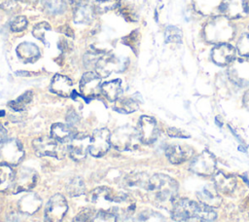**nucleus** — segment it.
I'll return each mask as SVG.
<instances>
[{
    "instance_id": "obj_1",
    "label": "nucleus",
    "mask_w": 249,
    "mask_h": 222,
    "mask_svg": "<svg viewBox=\"0 0 249 222\" xmlns=\"http://www.w3.org/2000/svg\"><path fill=\"white\" fill-rule=\"evenodd\" d=\"M150 200L159 206H172L178 193L177 182L165 174H154L149 177L146 190Z\"/></svg>"
},
{
    "instance_id": "obj_2",
    "label": "nucleus",
    "mask_w": 249,
    "mask_h": 222,
    "mask_svg": "<svg viewBox=\"0 0 249 222\" xmlns=\"http://www.w3.org/2000/svg\"><path fill=\"white\" fill-rule=\"evenodd\" d=\"M203 35L210 43L223 44L234 36V27L225 16H216L207 21Z\"/></svg>"
},
{
    "instance_id": "obj_3",
    "label": "nucleus",
    "mask_w": 249,
    "mask_h": 222,
    "mask_svg": "<svg viewBox=\"0 0 249 222\" xmlns=\"http://www.w3.org/2000/svg\"><path fill=\"white\" fill-rule=\"evenodd\" d=\"M24 157L21 143L14 138L0 142V166H18Z\"/></svg>"
},
{
    "instance_id": "obj_4",
    "label": "nucleus",
    "mask_w": 249,
    "mask_h": 222,
    "mask_svg": "<svg viewBox=\"0 0 249 222\" xmlns=\"http://www.w3.org/2000/svg\"><path fill=\"white\" fill-rule=\"evenodd\" d=\"M140 141L137 130L130 126H123L117 129L111 135V144L121 151L135 149Z\"/></svg>"
},
{
    "instance_id": "obj_5",
    "label": "nucleus",
    "mask_w": 249,
    "mask_h": 222,
    "mask_svg": "<svg viewBox=\"0 0 249 222\" xmlns=\"http://www.w3.org/2000/svg\"><path fill=\"white\" fill-rule=\"evenodd\" d=\"M127 60H122L112 54L101 55L94 63L96 73L100 77H107L112 72H121L125 69Z\"/></svg>"
},
{
    "instance_id": "obj_6",
    "label": "nucleus",
    "mask_w": 249,
    "mask_h": 222,
    "mask_svg": "<svg viewBox=\"0 0 249 222\" xmlns=\"http://www.w3.org/2000/svg\"><path fill=\"white\" fill-rule=\"evenodd\" d=\"M88 199L91 204L104 206L111 204L122 203L124 201H126L128 198L124 193L115 194L114 190H112L111 188L106 186H100L93 189L89 194Z\"/></svg>"
},
{
    "instance_id": "obj_7",
    "label": "nucleus",
    "mask_w": 249,
    "mask_h": 222,
    "mask_svg": "<svg viewBox=\"0 0 249 222\" xmlns=\"http://www.w3.org/2000/svg\"><path fill=\"white\" fill-rule=\"evenodd\" d=\"M68 209L66 199L61 194L53 195L45 207V222H61Z\"/></svg>"
},
{
    "instance_id": "obj_8",
    "label": "nucleus",
    "mask_w": 249,
    "mask_h": 222,
    "mask_svg": "<svg viewBox=\"0 0 249 222\" xmlns=\"http://www.w3.org/2000/svg\"><path fill=\"white\" fill-rule=\"evenodd\" d=\"M217 162L215 156L209 151H203L197 155L192 162L190 169L198 175L210 176L215 173Z\"/></svg>"
},
{
    "instance_id": "obj_9",
    "label": "nucleus",
    "mask_w": 249,
    "mask_h": 222,
    "mask_svg": "<svg viewBox=\"0 0 249 222\" xmlns=\"http://www.w3.org/2000/svg\"><path fill=\"white\" fill-rule=\"evenodd\" d=\"M111 145V133L108 129L95 130L90 136L89 153L93 157H102L109 150Z\"/></svg>"
},
{
    "instance_id": "obj_10",
    "label": "nucleus",
    "mask_w": 249,
    "mask_h": 222,
    "mask_svg": "<svg viewBox=\"0 0 249 222\" xmlns=\"http://www.w3.org/2000/svg\"><path fill=\"white\" fill-rule=\"evenodd\" d=\"M228 76L235 85L246 87L249 85V61L238 58L231 62L228 69Z\"/></svg>"
},
{
    "instance_id": "obj_11",
    "label": "nucleus",
    "mask_w": 249,
    "mask_h": 222,
    "mask_svg": "<svg viewBox=\"0 0 249 222\" xmlns=\"http://www.w3.org/2000/svg\"><path fill=\"white\" fill-rule=\"evenodd\" d=\"M198 203L189 199H178L171 206V216L177 222L196 217Z\"/></svg>"
},
{
    "instance_id": "obj_12",
    "label": "nucleus",
    "mask_w": 249,
    "mask_h": 222,
    "mask_svg": "<svg viewBox=\"0 0 249 222\" xmlns=\"http://www.w3.org/2000/svg\"><path fill=\"white\" fill-rule=\"evenodd\" d=\"M136 130L140 141L144 144H152L157 139L159 134L156 120L146 115L140 117Z\"/></svg>"
},
{
    "instance_id": "obj_13",
    "label": "nucleus",
    "mask_w": 249,
    "mask_h": 222,
    "mask_svg": "<svg viewBox=\"0 0 249 222\" xmlns=\"http://www.w3.org/2000/svg\"><path fill=\"white\" fill-rule=\"evenodd\" d=\"M60 144V142L52 136H41L32 142L33 149L38 156H51L54 158H59Z\"/></svg>"
},
{
    "instance_id": "obj_14",
    "label": "nucleus",
    "mask_w": 249,
    "mask_h": 222,
    "mask_svg": "<svg viewBox=\"0 0 249 222\" xmlns=\"http://www.w3.org/2000/svg\"><path fill=\"white\" fill-rule=\"evenodd\" d=\"M80 92L85 98H93L101 92V77L94 72H86L80 81Z\"/></svg>"
},
{
    "instance_id": "obj_15",
    "label": "nucleus",
    "mask_w": 249,
    "mask_h": 222,
    "mask_svg": "<svg viewBox=\"0 0 249 222\" xmlns=\"http://www.w3.org/2000/svg\"><path fill=\"white\" fill-rule=\"evenodd\" d=\"M221 14L228 18H239L249 14V0H223Z\"/></svg>"
},
{
    "instance_id": "obj_16",
    "label": "nucleus",
    "mask_w": 249,
    "mask_h": 222,
    "mask_svg": "<svg viewBox=\"0 0 249 222\" xmlns=\"http://www.w3.org/2000/svg\"><path fill=\"white\" fill-rule=\"evenodd\" d=\"M90 137L87 134L77 133L70 141L68 146V153L74 161H82L89 152Z\"/></svg>"
},
{
    "instance_id": "obj_17",
    "label": "nucleus",
    "mask_w": 249,
    "mask_h": 222,
    "mask_svg": "<svg viewBox=\"0 0 249 222\" xmlns=\"http://www.w3.org/2000/svg\"><path fill=\"white\" fill-rule=\"evenodd\" d=\"M37 181V173L34 169L29 167H21L16 173L15 193L25 192L31 190Z\"/></svg>"
},
{
    "instance_id": "obj_18",
    "label": "nucleus",
    "mask_w": 249,
    "mask_h": 222,
    "mask_svg": "<svg viewBox=\"0 0 249 222\" xmlns=\"http://www.w3.org/2000/svg\"><path fill=\"white\" fill-rule=\"evenodd\" d=\"M194 154V150L190 146L171 144L165 149V156L171 164L178 165L182 164L190 159Z\"/></svg>"
},
{
    "instance_id": "obj_19",
    "label": "nucleus",
    "mask_w": 249,
    "mask_h": 222,
    "mask_svg": "<svg viewBox=\"0 0 249 222\" xmlns=\"http://www.w3.org/2000/svg\"><path fill=\"white\" fill-rule=\"evenodd\" d=\"M234 56H235L234 48L227 43L217 45L216 47L213 48L211 52L212 60L220 66H225L231 63L233 60Z\"/></svg>"
},
{
    "instance_id": "obj_20",
    "label": "nucleus",
    "mask_w": 249,
    "mask_h": 222,
    "mask_svg": "<svg viewBox=\"0 0 249 222\" xmlns=\"http://www.w3.org/2000/svg\"><path fill=\"white\" fill-rule=\"evenodd\" d=\"M51 91L63 97H69L75 92L72 80L61 74H55L53 76L51 82Z\"/></svg>"
},
{
    "instance_id": "obj_21",
    "label": "nucleus",
    "mask_w": 249,
    "mask_h": 222,
    "mask_svg": "<svg viewBox=\"0 0 249 222\" xmlns=\"http://www.w3.org/2000/svg\"><path fill=\"white\" fill-rule=\"evenodd\" d=\"M18 57L24 63H33L41 56L40 50L37 45L31 42H22L17 47Z\"/></svg>"
},
{
    "instance_id": "obj_22",
    "label": "nucleus",
    "mask_w": 249,
    "mask_h": 222,
    "mask_svg": "<svg viewBox=\"0 0 249 222\" xmlns=\"http://www.w3.org/2000/svg\"><path fill=\"white\" fill-rule=\"evenodd\" d=\"M77 133L76 129L69 124L55 123L51 128V136L60 143L71 141Z\"/></svg>"
},
{
    "instance_id": "obj_23",
    "label": "nucleus",
    "mask_w": 249,
    "mask_h": 222,
    "mask_svg": "<svg viewBox=\"0 0 249 222\" xmlns=\"http://www.w3.org/2000/svg\"><path fill=\"white\" fill-rule=\"evenodd\" d=\"M197 199L200 203L210 206L218 207L222 203V199L218 193V190L214 185H205L196 193Z\"/></svg>"
},
{
    "instance_id": "obj_24",
    "label": "nucleus",
    "mask_w": 249,
    "mask_h": 222,
    "mask_svg": "<svg viewBox=\"0 0 249 222\" xmlns=\"http://www.w3.org/2000/svg\"><path fill=\"white\" fill-rule=\"evenodd\" d=\"M73 9V20L76 23L88 24L91 22V20L95 17V11L93 6L89 4V2L82 3L77 6L72 7Z\"/></svg>"
},
{
    "instance_id": "obj_25",
    "label": "nucleus",
    "mask_w": 249,
    "mask_h": 222,
    "mask_svg": "<svg viewBox=\"0 0 249 222\" xmlns=\"http://www.w3.org/2000/svg\"><path fill=\"white\" fill-rule=\"evenodd\" d=\"M214 186L216 189L224 194H231L233 192L236 186V179L232 175L224 173L223 171H217L213 177Z\"/></svg>"
},
{
    "instance_id": "obj_26",
    "label": "nucleus",
    "mask_w": 249,
    "mask_h": 222,
    "mask_svg": "<svg viewBox=\"0 0 249 222\" xmlns=\"http://www.w3.org/2000/svg\"><path fill=\"white\" fill-rule=\"evenodd\" d=\"M223 0H193L196 12L205 16H218Z\"/></svg>"
},
{
    "instance_id": "obj_27",
    "label": "nucleus",
    "mask_w": 249,
    "mask_h": 222,
    "mask_svg": "<svg viewBox=\"0 0 249 222\" xmlns=\"http://www.w3.org/2000/svg\"><path fill=\"white\" fill-rule=\"evenodd\" d=\"M42 205L41 198L35 193H28L23 196L18 202V209L22 213L33 214L35 213Z\"/></svg>"
},
{
    "instance_id": "obj_28",
    "label": "nucleus",
    "mask_w": 249,
    "mask_h": 222,
    "mask_svg": "<svg viewBox=\"0 0 249 222\" xmlns=\"http://www.w3.org/2000/svg\"><path fill=\"white\" fill-rule=\"evenodd\" d=\"M16 183V172L9 166H0V192L14 191Z\"/></svg>"
},
{
    "instance_id": "obj_29",
    "label": "nucleus",
    "mask_w": 249,
    "mask_h": 222,
    "mask_svg": "<svg viewBox=\"0 0 249 222\" xmlns=\"http://www.w3.org/2000/svg\"><path fill=\"white\" fill-rule=\"evenodd\" d=\"M101 92L109 101H116L123 92L122 81L120 79L111 80L101 85Z\"/></svg>"
},
{
    "instance_id": "obj_30",
    "label": "nucleus",
    "mask_w": 249,
    "mask_h": 222,
    "mask_svg": "<svg viewBox=\"0 0 249 222\" xmlns=\"http://www.w3.org/2000/svg\"><path fill=\"white\" fill-rule=\"evenodd\" d=\"M138 107L139 103L134 97H120L115 101L114 110L119 113L128 114L136 111Z\"/></svg>"
},
{
    "instance_id": "obj_31",
    "label": "nucleus",
    "mask_w": 249,
    "mask_h": 222,
    "mask_svg": "<svg viewBox=\"0 0 249 222\" xmlns=\"http://www.w3.org/2000/svg\"><path fill=\"white\" fill-rule=\"evenodd\" d=\"M42 6L49 15H59L66 10L64 0H42Z\"/></svg>"
},
{
    "instance_id": "obj_32",
    "label": "nucleus",
    "mask_w": 249,
    "mask_h": 222,
    "mask_svg": "<svg viewBox=\"0 0 249 222\" xmlns=\"http://www.w3.org/2000/svg\"><path fill=\"white\" fill-rule=\"evenodd\" d=\"M32 98H33V92L31 91H26L21 95H19L17 99L10 101L8 105L15 111H23L25 110L26 106L31 102Z\"/></svg>"
},
{
    "instance_id": "obj_33",
    "label": "nucleus",
    "mask_w": 249,
    "mask_h": 222,
    "mask_svg": "<svg viewBox=\"0 0 249 222\" xmlns=\"http://www.w3.org/2000/svg\"><path fill=\"white\" fill-rule=\"evenodd\" d=\"M120 5V0H95L93 8L95 14L102 15L111 10H114Z\"/></svg>"
},
{
    "instance_id": "obj_34",
    "label": "nucleus",
    "mask_w": 249,
    "mask_h": 222,
    "mask_svg": "<svg viewBox=\"0 0 249 222\" xmlns=\"http://www.w3.org/2000/svg\"><path fill=\"white\" fill-rule=\"evenodd\" d=\"M196 217H198L204 221H213L216 219L217 213L214 211L213 207H210L202 203H198Z\"/></svg>"
},
{
    "instance_id": "obj_35",
    "label": "nucleus",
    "mask_w": 249,
    "mask_h": 222,
    "mask_svg": "<svg viewBox=\"0 0 249 222\" xmlns=\"http://www.w3.org/2000/svg\"><path fill=\"white\" fill-rule=\"evenodd\" d=\"M93 222H117L115 209H100L94 214Z\"/></svg>"
},
{
    "instance_id": "obj_36",
    "label": "nucleus",
    "mask_w": 249,
    "mask_h": 222,
    "mask_svg": "<svg viewBox=\"0 0 249 222\" xmlns=\"http://www.w3.org/2000/svg\"><path fill=\"white\" fill-rule=\"evenodd\" d=\"M164 40L166 43H180L182 40L181 30L173 25L167 26L164 31Z\"/></svg>"
},
{
    "instance_id": "obj_37",
    "label": "nucleus",
    "mask_w": 249,
    "mask_h": 222,
    "mask_svg": "<svg viewBox=\"0 0 249 222\" xmlns=\"http://www.w3.org/2000/svg\"><path fill=\"white\" fill-rule=\"evenodd\" d=\"M67 190L70 196H79L85 192V184L81 177L73 178L67 185Z\"/></svg>"
},
{
    "instance_id": "obj_38",
    "label": "nucleus",
    "mask_w": 249,
    "mask_h": 222,
    "mask_svg": "<svg viewBox=\"0 0 249 222\" xmlns=\"http://www.w3.org/2000/svg\"><path fill=\"white\" fill-rule=\"evenodd\" d=\"M51 29V25L47 22V21H41V22H38L34 27H33V30H32V34L35 38H37L38 40L45 42V34L47 31H49Z\"/></svg>"
},
{
    "instance_id": "obj_39",
    "label": "nucleus",
    "mask_w": 249,
    "mask_h": 222,
    "mask_svg": "<svg viewBox=\"0 0 249 222\" xmlns=\"http://www.w3.org/2000/svg\"><path fill=\"white\" fill-rule=\"evenodd\" d=\"M238 53L245 57H249V33L243 34L237 42Z\"/></svg>"
},
{
    "instance_id": "obj_40",
    "label": "nucleus",
    "mask_w": 249,
    "mask_h": 222,
    "mask_svg": "<svg viewBox=\"0 0 249 222\" xmlns=\"http://www.w3.org/2000/svg\"><path fill=\"white\" fill-rule=\"evenodd\" d=\"M27 18L24 16H18L15 18L11 22V30L14 32H19L23 31L27 27Z\"/></svg>"
},
{
    "instance_id": "obj_41",
    "label": "nucleus",
    "mask_w": 249,
    "mask_h": 222,
    "mask_svg": "<svg viewBox=\"0 0 249 222\" xmlns=\"http://www.w3.org/2000/svg\"><path fill=\"white\" fill-rule=\"evenodd\" d=\"M94 214L90 209H83L81 212H79L75 218L73 219V222H93Z\"/></svg>"
},
{
    "instance_id": "obj_42",
    "label": "nucleus",
    "mask_w": 249,
    "mask_h": 222,
    "mask_svg": "<svg viewBox=\"0 0 249 222\" xmlns=\"http://www.w3.org/2000/svg\"><path fill=\"white\" fill-rule=\"evenodd\" d=\"M167 134L171 137H179V138H186V137H190V135L183 131L182 130L176 129V128H168L166 130Z\"/></svg>"
},
{
    "instance_id": "obj_43",
    "label": "nucleus",
    "mask_w": 249,
    "mask_h": 222,
    "mask_svg": "<svg viewBox=\"0 0 249 222\" xmlns=\"http://www.w3.org/2000/svg\"><path fill=\"white\" fill-rule=\"evenodd\" d=\"M18 0H0V8L5 11H13L17 8Z\"/></svg>"
},
{
    "instance_id": "obj_44",
    "label": "nucleus",
    "mask_w": 249,
    "mask_h": 222,
    "mask_svg": "<svg viewBox=\"0 0 249 222\" xmlns=\"http://www.w3.org/2000/svg\"><path fill=\"white\" fill-rule=\"evenodd\" d=\"M66 120L69 123V125L72 126L79 121V116L77 115V113L74 110H69L67 113V116H66Z\"/></svg>"
},
{
    "instance_id": "obj_45",
    "label": "nucleus",
    "mask_w": 249,
    "mask_h": 222,
    "mask_svg": "<svg viewBox=\"0 0 249 222\" xmlns=\"http://www.w3.org/2000/svg\"><path fill=\"white\" fill-rule=\"evenodd\" d=\"M59 31L62 32L63 34H65V35L68 36V37H73V36H74V33H73L72 28H71L69 25H67V24H64V25L60 26V27H59Z\"/></svg>"
},
{
    "instance_id": "obj_46",
    "label": "nucleus",
    "mask_w": 249,
    "mask_h": 222,
    "mask_svg": "<svg viewBox=\"0 0 249 222\" xmlns=\"http://www.w3.org/2000/svg\"><path fill=\"white\" fill-rule=\"evenodd\" d=\"M7 130L4 128V126L0 125V142L7 139Z\"/></svg>"
},
{
    "instance_id": "obj_47",
    "label": "nucleus",
    "mask_w": 249,
    "mask_h": 222,
    "mask_svg": "<svg viewBox=\"0 0 249 222\" xmlns=\"http://www.w3.org/2000/svg\"><path fill=\"white\" fill-rule=\"evenodd\" d=\"M243 105L246 107L247 110H249V90L245 92L243 96Z\"/></svg>"
},
{
    "instance_id": "obj_48",
    "label": "nucleus",
    "mask_w": 249,
    "mask_h": 222,
    "mask_svg": "<svg viewBox=\"0 0 249 222\" xmlns=\"http://www.w3.org/2000/svg\"><path fill=\"white\" fill-rule=\"evenodd\" d=\"M69 2H70V5H71L72 7H74V6H77V5L82 4V3L89 2V0H69Z\"/></svg>"
},
{
    "instance_id": "obj_49",
    "label": "nucleus",
    "mask_w": 249,
    "mask_h": 222,
    "mask_svg": "<svg viewBox=\"0 0 249 222\" xmlns=\"http://www.w3.org/2000/svg\"><path fill=\"white\" fill-rule=\"evenodd\" d=\"M182 222H205L204 220L198 218V217H192V218H189L187 220H184Z\"/></svg>"
},
{
    "instance_id": "obj_50",
    "label": "nucleus",
    "mask_w": 249,
    "mask_h": 222,
    "mask_svg": "<svg viewBox=\"0 0 249 222\" xmlns=\"http://www.w3.org/2000/svg\"><path fill=\"white\" fill-rule=\"evenodd\" d=\"M18 1H21V2H24V3H31V2H34L36 0H18Z\"/></svg>"
},
{
    "instance_id": "obj_51",
    "label": "nucleus",
    "mask_w": 249,
    "mask_h": 222,
    "mask_svg": "<svg viewBox=\"0 0 249 222\" xmlns=\"http://www.w3.org/2000/svg\"><path fill=\"white\" fill-rule=\"evenodd\" d=\"M242 178H243V180L246 182V184H247V185H249V180H248L245 176H242Z\"/></svg>"
},
{
    "instance_id": "obj_52",
    "label": "nucleus",
    "mask_w": 249,
    "mask_h": 222,
    "mask_svg": "<svg viewBox=\"0 0 249 222\" xmlns=\"http://www.w3.org/2000/svg\"><path fill=\"white\" fill-rule=\"evenodd\" d=\"M4 115H5V111L4 110H0V117H2Z\"/></svg>"
},
{
    "instance_id": "obj_53",
    "label": "nucleus",
    "mask_w": 249,
    "mask_h": 222,
    "mask_svg": "<svg viewBox=\"0 0 249 222\" xmlns=\"http://www.w3.org/2000/svg\"><path fill=\"white\" fill-rule=\"evenodd\" d=\"M248 28H249V25H248Z\"/></svg>"
}]
</instances>
